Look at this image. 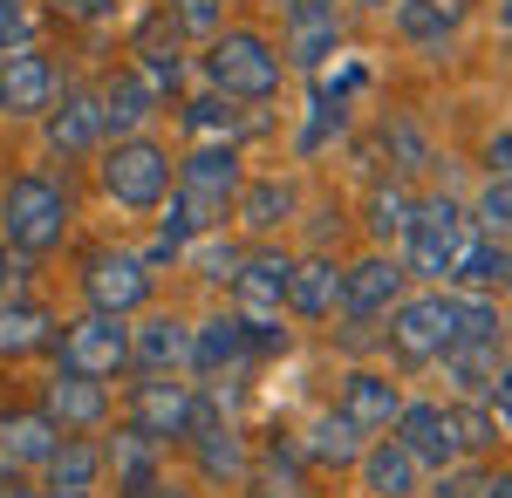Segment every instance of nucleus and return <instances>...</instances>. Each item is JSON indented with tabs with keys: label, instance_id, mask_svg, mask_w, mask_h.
Wrapping results in <instances>:
<instances>
[{
	"label": "nucleus",
	"instance_id": "f257e3e1",
	"mask_svg": "<svg viewBox=\"0 0 512 498\" xmlns=\"http://www.w3.org/2000/svg\"><path fill=\"white\" fill-rule=\"evenodd\" d=\"M76 226V198L62 178H48V171H14L7 185H0V239L14 246V253H55L62 239Z\"/></svg>",
	"mask_w": 512,
	"mask_h": 498
},
{
	"label": "nucleus",
	"instance_id": "f03ea898",
	"mask_svg": "<svg viewBox=\"0 0 512 498\" xmlns=\"http://www.w3.org/2000/svg\"><path fill=\"white\" fill-rule=\"evenodd\" d=\"M198 69H205V82L219 96H233V103H267V96H280V82H287V55L260 28H219V35L205 41Z\"/></svg>",
	"mask_w": 512,
	"mask_h": 498
},
{
	"label": "nucleus",
	"instance_id": "7ed1b4c3",
	"mask_svg": "<svg viewBox=\"0 0 512 498\" xmlns=\"http://www.w3.org/2000/svg\"><path fill=\"white\" fill-rule=\"evenodd\" d=\"M96 178H103V198H110L117 212H158L164 198H171V151H164L151 130L110 137Z\"/></svg>",
	"mask_w": 512,
	"mask_h": 498
},
{
	"label": "nucleus",
	"instance_id": "20e7f679",
	"mask_svg": "<svg viewBox=\"0 0 512 498\" xmlns=\"http://www.w3.org/2000/svg\"><path fill=\"white\" fill-rule=\"evenodd\" d=\"M239 185H246V164H239L233 144H198V151L178 157V171H171V192L185 198V212L198 219V232H226Z\"/></svg>",
	"mask_w": 512,
	"mask_h": 498
},
{
	"label": "nucleus",
	"instance_id": "39448f33",
	"mask_svg": "<svg viewBox=\"0 0 512 498\" xmlns=\"http://www.w3.org/2000/svg\"><path fill=\"white\" fill-rule=\"evenodd\" d=\"M82 301L96 307V314H144V307L158 301V267L144 260V253H130V246H96L89 260H82Z\"/></svg>",
	"mask_w": 512,
	"mask_h": 498
},
{
	"label": "nucleus",
	"instance_id": "423d86ee",
	"mask_svg": "<svg viewBox=\"0 0 512 498\" xmlns=\"http://www.w3.org/2000/svg\"><path fill=\"white\" fill-rule=\"evenodd\" d=\"M48 355H55V369H76V376L110 383V376L130 369V321L89 307V314H76V321H62V328H55Z\"/></svg>",
	"mask_w": 512,
	"mask_h": 498
},
{
	"label": "nucleus",
	"instance_id": "0eeeda50",
	"mask_svg": "<svg viewBox=\"0 0 512 498\" xmlns=\"http://www.w3.org/2000/svg\"><path fill=\"white\" fill-rule=\"evenodd\" d=\"M383 348H390L403 369H431L437 355L451 348V294H403L383 314Z\"/></svg>",
	"mask_w": 512,
	"mask_h": 498
},
{
	"label": "nucleus",
	"instance_id": "6e6552de",
	"mask_svg": "<svg viewBox=\"0 0 512 498\" xmlns=\"http://www.w3.org/2000/svg\"><path fill=\"white\" fill-rule=\"evenodd\" d=\"M192 417H198V383H185V376H144L123 396V423L144 430L151 444H192Z\"/></svg>",
	"mask_w": 512,
	"mask_h": 498
},
{
	"label": "nucleus",
	"instance_id": "1a4fd4ad",
	"mask_svg": "<svg viewBox=\"0 0 512 498\" xmlns=\"http://www.w3.org/2000/svg\"><path fill=\"white\" fill-rule=\"evenodd\" d=\"M472 232L465 219V205L458 198H417V212H410V232H403V273H417V280H444L451 273V253H458V239Z\"/></svg>",
	"mask_w": 512,
	"mask_h": 498
},
{
	"label": "nucleus",
	"instance_id": "9d476101",
	"mask_svg": "<svg viewBox=\"0 0 512 498\" xmlns=\"http://www.w3.org/2000/svg\"><path fill=\"white\" fill-rule=\"evenodd\" d=\"M130 69L151 82L158 96H171L178 82L192 76V55H185V35L171 28V14L164 7H151L137 28H130Z\"/></svg>",
	"mask_w": 512,
	"mask_h": 498
},
{
	"label": "nucleus",
	"instance_id": "9b49d317",
	"mask_svg": "<svg viewBox=\"0 0 512 498\" xmlns=\"http://www.w3.org/2000/svg\"><path fill=\"white\" fill-rule=\"evenodd\" d=\"M390 437L417 464H424V471H451V464H465L458 417H451L444 403H403V410H396V423H390Z\"/></svg>",
	"mask_w": 512,
	"mask_h": 498
},
{
	"label": "nucleus",
	"instance_id": "f8f14e48",
	"mask_svg": "<svg viewBox=\"0 0 512 498\" xmlns=\"http://www.w3.org/2000/svg\"><path fill=\"white\" fill-rule=\"evenodd\" d=\"M403 260L396 253H362L355 267H342V321H383L396 301H403Z\"/></svg>",
	"mask_w": 512,
	"mask_h": 498
},
{
	"label": "nucleus",
	"instance_id": "ddd939ff",
	"mask_svg": "<svg viewBox=\"0 0 512 498\" xmlns=\"http://www.w3.org/2000/svg\"><path fill=\"white\" fill-rule=\"evenodd\" d=\"M41 410L55 417L62 437H89V430H103V423H110V383L76 376V369H55V376L41 383Z\"/></svg>",
	"mask_w": 512,
	"mask_h": 498
},
{
	"label": "nucleus",
	"instance_id": "4468645a",
	"mask_svg": "<svg viewBox=\"0 0 512 498\" xmlns=\"http://www.w3.org/2000/svg\"><path fill=\"white\" fill-rule=\"evenodd\" d=\"M287 253H274V246H246V260H239V273L226 280L233 287V314L239 321H274V314H287Z\"/></svg>",
	"mask_w": 512,
	"mask_h": 498
},
{
	"label": "nucleus",
	"instance_id": "2eb2a0df",
	"mask_svg": "<svg viewBox=\"0 0 512 498\" xmlns=\"http://www.w3.org/2000/svg\"><path fill=\"white\" fill-rule=\"evenodd\" d=\"M55 62L41 55V41L35 48H14L7 62H0V116L7 123H28V116H41L48 103H55Z\"/></svg>",
	"mask_w": 512,
	"mask_h": 498
},
{
	"label": "nucleus",
	"instance_id": "dca6fc26",
	"mask_svg": "<svg viewBox=\"0 0 512 498\" xmlns=\"http://www.w3.org/2000/svg\"><path fill=\"white\" fill-rule=\"evenodd\" d=\"M130 369L137 376H185L192 369V321H178V314H144L137 328H130Z\"/></svg>",
	"mask_w": 512,
	"mask_h": 498
},
{
	"label": "nucleus",
	"instance_id": "f3484780",
	"mask_svg": "<svg viewBox=\"0 0 512 498\" xmlns=\"http://www.w3.org/2000/svg\"><path fill=\"white\" fill-rule=\"evenodd\" d=\"M48 151L55 157H89V151H103V103H96V89H82V82H69L62 89V103H48Z\"/></svg>",
	"mask_w": 512,
	"mask_h": 498
},
{
	"label": "nucleus",
	"instance_id": "a211bd4d",
	"mask_svg": "<svg viewBox=\"0 0 512 498\" xmlns=\"http://www.w3.org/2000/svg\"><path fill=\"white\" fill-rule=\"evenodd\" d=\"M287 314H301V321H335L342 314V260L335 253H301L287 267Z\"/></svg>",
	"mask_w": 512,
	"mask_h": 498
},
{
	"label": "nucleus",
	"instance_id": "6ab92c4d",
	"mask_svg": "<svg viewBox=\"0 0 512 498\" xmlns=\"http://www.w3.org/2000/svg\"><path fill=\"white\" fill-rule=\"evenodd\" d=\"M335 410L362 430V437H376V430H390L396 410H403V389L390 383V369H349L342 389H335Z\"/></svg>",
	"mask_w": 512,
	"mask_h": 498
},
{
	"label": "nucleus",
	"instance_id": "aec40b11",
	"mask_svg": "<svg viewBox=\"0 0 512 498\" xmlns=\"http://www.w3.org/2000/svg\"><path fill=\"white\" fill-rule=\"evenodd\" d=\"M55 444H62V430H55V417L41 403H7L0 410V458L14 471H41L55 458Z\"/></svg>",
	"mask_w": 512,
	"mask_h": 498
},
{
	"label": "nucleus",
	"instance_id": "412c9836",
	"mask_svg": "<svg viewBox=\"0 0 512 498\" xmlns=\"http://www.w3.org/2000/svg\"><path fill=\"white\" fill-rule=\"evenodd\" d=\"M178 123H185V137L192 144H246V137H260V116H253V103H233V96H219V89H205V96H192L185 110H178Z\"/></svg>",
	"mask_w": 512,
	"mask_h": 498
},
{
	"label": "nucleus",
	"instance_id": "4be33fe9",
	"mask_svg": "<svg viewBox=\"0 0 512 498\" xmlns=\"http://www.w3.org/2000/svg\"><path fill=\"white\" fill-rule=\"evenodd\" d=\"M96 103H103V130H110V137H137V130H151V116L164 110V96L137 76L130 62L110 69V82L96 89Z\"/></svg>",
	"mask_w": 512,
	"mask_h": 498
},
{
	"label": "nucleus",
	"instance_id": "5701e85b",
	"mask_svg": "<svg viewBox=\"0 0 512 498\" xmlns=\"http://www.w3.org/2000/svg\"><path fill=\"white\" fill-rule=\"evenodd\" d=\"M355 478H362L369 498H417L424 492V464L410 458L396 437H369L362 458H355Z\"/></svg>",
	"mask_w": 512,
	"mask_h": 498
},
{
	"label": "nucleus",
	"instance_id": "b1692460",
	"mask_svg": "<svg viewBox=\"0 0 512 498\" xmlns=\"http://www.w3.org/2000/svg\"><path fill=\"white\" fill-rule=\"evenodd\" d=\"M48 342H55V314L28 294H0V369L48 355Z\"/></svg>",
	"mask_w": 512,
	"mask_h": 498
},
{
	"label": "nucleus",
	"instance_id": "393cba45",
	"mask_svg": "<svg viewBox=\"0 0 512 498\" xmlns=\"http://www.w3.org/2000/svg\"><path fill=\"white\" fill-rule=\"evenodd\" d=\"M294 212H301V185H294V178H246L239 198H233V219L253 232V239L280 232Z\"/></svg>",
	"mask_w": 512,
	"mask_h": 498
},
{
	"label": "nucleus",
	"instance_id": "a878e982",
	"mask_svg": "<svg viewBox=\"0 0 512 498\" xmlns=\"http://www.w3.org/2000/svg\"><path fill=\"white\" fill-rule=\"evenodd\" d=\"M239 362H253V342H246V321L239 314H212L192 328V369L198 376H233Z\"/></svg>",
	"mask_w": 512,
	"mask_h": 498
},
{
	"label": "nucleus",
	"instance_id": "bb28decb",
	"mask_svg": "<svg viewBox=\"0 0 512 498\" xmlns=\"http://www.w3.org/2000/svg\"><path fill=\"white\" fill-rule=\"evenodd\" d=\"M437 362H444V383L458 389L465 403H485L492 383H499V369H506V342H451Z\"/></svg>",
	"mask_w": 512,
	"mask_h": 498
},
{
	"label": "nucleus",
	"instance_id": "cd10ccee",
	"mask_svg": "<svg viewBox=\"0 0 512 498\" xmlns=\"http://www.w3.org/2000/svg\"><path fill=\"white\" fill-rule=\"evenodd\" d=\"M41 492L48 498H89L103 485V444H89V437H62L55 444V458L41 464Z\"/></svg>",
	"mask_w": 512,
	"mask_h": 498
},
{
	"label": "nucleus",
	"instance_id": "c85d7f7f",
	"mask_svg": "<svg viewBox=\"0 0 512 498\" xmlns=\"http://www.w3.org/2000/svg\"><path fill=\"white\" fill-rule=\"evenodd\" d=\"M192 458H198V478H205V485H246V478H253V444L239 437V423L198 430Z\"/></svg>",
	"mask_w": 512,
	"mask_h": 498
},
{
	"label": "nucleus",
	"instance_id": "c756f323",
	"mask_svg": "<svg viewBox=\"0 0 512 498\" xmlns=\"http://www.w3.org/2000/svg\"><path fill=\"white\" fill-rule=\"evenodd\" d=\"M103 478H117V492H130V485H151V478H164V444H151L144 430H130V423H123L117 437L103 444Z\"/></svg>",
	"mask_w": 512,
	"mask_h": 498
},
{
	"label": "nucleus",
	"instance_id": "7c9ffc66",
	"mask_svg": "<svg viewBox=\"0 0 512 498\" xmlns=\"http://www.w3.org/2000/svg\"><path fill=\"white\" fill-rule=\"evenodd\" d=\"M390 21H396V35L410 48H424V55H444L451 35H458V14L444 0H390Z\"/></svg>",
	"mask_w": 512,
	"mask_h": 498
},
{
	"label": "nucleus",
	"instance_id": "2f4dec72",
	"mask_svg": "<svg viewBox=\"0 0 512 498\" xmlns=\"http://www.w3.org/2000/svg\"><path fill=\"white\" fill-rule=\"evenodd\" d=\"M499 273H506V246H499V239H485V232H465V239H458V253H451V273H444V280H451V287H458V294H492V287H499Z\"/></svg>",
	"mask_w": 512,
	"mask_h": 498
},
{
	"label": "nucleus",
	"instance_id": "473e14b6",
	"mask_svg": "<svg viewBox=\"0 0 512 498\" xmlns=\"http://www.w3.org/2000/svg\"><path fill=\"white\" fill-rule=\"evenodd\" d=\"M362 430H355L342 410H321L315 423H308V437H301V451H308V464H328V471H355V458H362Z\"/></svg>",
	"mask_w": 512,
	"mask_h": 498
},
{
	"label": "nucleus",
	"instance_id": "72a5a7b5",
	"mask_svg": "<svg viewBox=\"0 0 512 498\" xmlns=\"http://www.w3.org/2000/svg\"><path fill=\"white\" fill-rule=\"evenodd\" d=\"M253 492H274V498H301L308 492V451L301 444H267L253 451Z\"/></svg>",
	"mask_w": 512,
	"mask_h": 498
},
{
	"label": "nucleus",
	"instance_id": "f704fd0d",
	"mask_svg": "<svg viewBox=\"0 0 512 498\" xmlns=\"http://www.w3.org/2000/svg\"><path fill=\"white\" fill-rule=\"evenodd\" d=\"M410 212H417V192L403 185V178H390V185H376L369 192V239L376 246H403V232H410Z\"/></svg>",
	"mask_w": 512,
	"mask_h": 498
},
{
	"label": "nucleus",
	"instance_id": "c9c22d12",
	"mask_svg": "<svg viewBox=\"0 0 512 498\" xmlns=\"http://www.w3.org/2000/svg\"><path fill=\"white\" fill-rule=\"evenodd\" d=\"M451 342H506L492 294H451Z\"/></svg>",
	"mask_w": 512,
	"mask_h": 498
},
{
	"label": "nucleus",
	"instance_id": "e433bc0d",
	"mask_svg": "<svg viewBox=\"0 0 512 498\" xmlns=\"http://www.w3.org/2000/svg\"><path fill=\"white\" fill-rule=\"evenodd\" d=\"M383 151L403 178H417V171H431V144H424V130L410 123V116H383Z\"/></svg>",
	"mask_w": 512,
	"mask_h": 498
},
{
	"label": "nucleus",
	"instance_id": "4c0bfd02",
	"mask_svg": "<svg viewBox=\"0 0 512 498\" xmlns=\"http://www.w3.org/2000/svg\"><path fill=\"white\" fill-rule=\"evenodd\" d=\"M472 226L485 232V239L512 246V178H485V192H478V205H472Z\"/></svg>",
	"mask_w": 512,
	"mask_h": 498
},
{
	"label": "nucleus",
	"instance_id": "58836bf2",
	"mask_svg": "<svg viewBox=\"0 0 512 498\" xmlns=\"http://www.w3.org/2000/svg\"><path fill=\"white\" fill-rule=\"evenodd\" d=\"M164 14H171V28L192 41H212L219 28H226V0H158Z\"/></svg>",
	"mask_w": 512,
	"mask_h": 498
},
{
	"label": "nucleus",
	"instance_id": "ea45409f",
	"mask_svg": "<svg viewBox=\"0 0 512 498\" xmlns=\"http://www.w3.org/2000/svg\"><path fill=\"white\" fill-rule=\"evenodd\" d=\"M41 41V0H0V55Z\"/></svg>",
	"mask_w": 512,
	"mask_h": 498
},
{
	"label": "nucleus",
	"instance_id": "a19ab883",
	"mask_svg": "<svg viewBox=\"0 0 512 498\" xmlns=\"http://www.w3.org/2000/svg\"><path fill=\"white\" fill-rule=\"evenodd\" d=\"M451 417H458V444H465V458L499 451V417H492V403H458Z\"/></svg>",
	"mask_w": 512,
	"mask_h": 498
},
{
	"label": "nucleus",
	"instance_id": "79ce46f5",
	"mask_svg": "<svg viewBox=\"0 0 512 498\" xmlns=\"http://www.w3.org/2000/svg\"><path fill=\"white\" fill-rule=\"evenodd\" d=\"M185 253H192L198 280H233V273H239V260H246V246H226L219 232H205V239H192Z\"/></svg>",
	"mask_w": 512,
	"mask_h": 498
},
{
	"label": "nucleus",
	"instance_id": "37998d69",
	"mask_svg": "<svg viewBox=\"0 0 512 498\" xmlns=\"http://www.w3.org/2000/svg\"><path fill=\"white\" fill-rule=\"evenodd\" d=\"M335 48H342V28H301V35H287L280 55H287V69H321Z\"/></svg>",
	"mask_w": 512,
	"mask_h": 498
},
{
	"label": "nucleus",
	"instance_id": "c03bdc74",
	"mask_svg": "<svg viewBox=\"0 0 512 498\" xmlns=\"http://www.w3.org/2000/svg\"><path fill=\"white\" fill-rule=\"evenodd\" d=\"M280 21H287V35H301V28H342V0H280Z\"/></svg>",
	"mask_w": 512,
	"mask_h": 498
},
{
	"label": "nucleus",
	"instance_id": "a18cd8bd",
	"mask_svg": "<svg viewBox=\"0 0 512 498\" xmlns=\"http://www.w3.org/2000/svg\"><path fill=\"white\" fill-rule=\"evenodd\" d=\"M117 7H123V0H41V14H55V21H76V28H103Z\"/></svg>",
	"mask_w": 512,
	"mask_h": 498
},
{
	"label": "nucleus",
	"instance_id": "49530a36",
	"mask_svg": "<svg viewBox=\"0 0 512 498\" xmlns=\"http://www.w3.org/2000/svg\"><path fill=\"white\" fill-rule=\"evenodd\" d=\"M485 403H492V417H499V430L512 437V362L499 369V383H492V396H485Z\"/></svg>",
	"mask_w": 512,
	"mask_h": 498
},
{
	"label": "nucleus",
	"instance_id": "de8ad7c7",
	"mask_svg": "<svg viewBox=\"0 0 512 498\" xmlns=\"http://www.w3.org/2000/svg\"><path fill=\"white\" fill-rule=\"evenodd\" d=\"M485 171H492V178H512V130H499V137L485 144Z\"/></svg>",
	"mask_w": 512,
	"mask_h": 498
},
{
	"label": "nucleus",
	"instance_id": "09e8293b",
	"mask_svg": "<svg viewBox=\"0 0 512 498\" xmlns=\"http://www.w3.org/2000/svg\"><path fill=\"white\" fill-rule=\"evenodd\" d=\"M123 498H192L185 485H171V478H151V485H130Z\"/></svg>",
	"mask_w": 512,
	"mask_h": 498
},
{
	"label": "nucleus",
	"instance_id": "8fccbe9b",
	"mask_svg": "<svg viewBox=\"0 0 512 498\" xmlns=\"http://www.w3.org/2000/svg\"><path fill=\"white\" fill-rule=\"evenodd\" d=\"M0 498H35L28 492V471H14L7 458H0Z\"/></svg>",
	"mask_w": 512,
	"mask_h": 498
},
{
	"label": "nucleus",
	"instance_id": "3c124183",
	"mask_svg": "<svg viewBox=\"0 0 512 498\" xmlns=\"http://www.w3.org/2000/svg\"><path fill=\"white\" fill-rule=\"evenodd\" d=\"M478 498H512V471H485V492Z\"/></svg>",
	"mask_w": 512,
	"mask_h": 498
},
{
	"label": "nucleus",
	"instance_id": "603ef678",
	"mask_svg": "<svg viewBox=\"0 0 512 498\" xmlns=\"http://www.w3.org/2000/svg\"><path fill=\"white\" fill-rule=\"evenodd\" d=\"M14 287V267H7V239H0V294Z\"/></svg>",
	"mask_w": 512,
	"mask_h": 498
},
{
	"label": "nucleus",
	"instance_id": "864d4df0",
	"mask_svg": "<svg viewBox=\"0 0 512 498\" xmlns=\"http://www.w3.org/2000/svg\"><path fill=\"white\" fill-rule=\"evenodd\" d=\"M499 287H506V294H512V246H506V273H499Z\"/></svg>",
	"mask_w": 512,
	"mask_h": 498
},
{
	"label": "nucleus",
	"instance_id": "5fc2aeb1",
	"mask_svg": "<svg viewBox=\"0 0 512 498\" xmlns=\"http://www.w3.org/2000/svg\"><path fill=\"white\" fill-rule=\"evenodd\" d=\"M499 21H506V35H512V0H506V7H499Z\"/></svg>",
	"mask_w": 512,
	"mask_h": 498
},
{
	"label": "nucleus",
	"instance_id": "6e6d98bb",
	"mask_svg": "<svg viewBox=\"0 0 512 498\" xmlns=\"http://www.w3.org/2000/svg\"><path fill=\"white\" fill-rule=\"evenodd\" d=\"M355 7H390V0H355Z\"/></svg>",
	"mask_w": 512,
	"mask_h": 498
},
{
	"label": "nucleus",
	"instance_id": "4d7b16f0",
	"mask_svg": "<svg viewBox=\"0 0 512 498\" xmlns=\"http://www.w3.org/2000/svg\"><path fill=\"white\" fill-rule=\"evenodd\" d=\"M246 498H274V492H246Z\"/></svg>",
	"mask_w": 512,
	"mask_h": 498
}]
</instances>
